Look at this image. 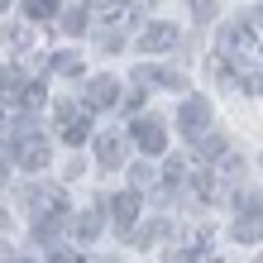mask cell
<instances>
[{
  "label": "cell",
  "mask_w": 263,
  "mask_h": 263,
  "mask_svg": "<svg viewBox=\"0 0 263 263\" xmlns=\"http://www.w3.org/2000/svg\"><path fill=\"white\" fill-rule=\"evenodd\" d=\"M196 153H201V163L225 158V139H220V134H201V139H196Z\"/></svg>",
  "instance_id": "9a60e30c"
},
{
  "label": "cell",
  "mask_w": 263,
  "mask_h": 263,
  "mask_svg": "<svg viewBox=\"0 0 263 263\" xmlns=\"http://www.w3.org/2000/svg\"><path fill=\"white\" fill-rule=\"evenodd\" d=\"M14 263H29V258H14Z\"/></svg>",
  "instance_id": "d4e9b609"
},
{
  "label": "cell",
  "mask_w": 263,
  "mask_h": 263,
  "mask_svg": "<svg viewBox=\"0 0 263 263\" xmlns=\"http://www.w3.org/2000/svg\"><path fill=\"white\" fill-rule=\"evenodd\" d=\"M182 173H187V158H167V167H163V187H177Z\"/></svg>",
  "instance_id": "ffe728a7"
},
{
  "label": "cell",
  "mask_w": 263,
  "mask_h": 263,
  "mask_svg": "<svg viewBox=\"0 0 263 263\" xmlns=\"http://www.w3.org/2000/svg\"><path fill=\"white\" fill-rule=\"evenodd\" d=\"M177 43V29L173 24H148L144 34H139V48H148V53H167Z\"/></svg>",
  "instance_id": "ba28073f"
},
{
  "label": "cell",
  "mask_w": 263,
  "mask_h": 263,
  "mask_svg": "<svg viewBox=\"0 0 263 263\" xmlns=\"http://www.w3.org/2000/svg\"><path fill=\"white\" fill-rule=\"evenodd\" d=\"M0 10H5V0H0Z\"/></svg>",
  "instance_id": "4316f807"
},
{
  "label": "cell",
  "mask_w": 263,
  "mask_h": 263,
  "mask_svg": "<svg viewBox=\"0 0 263 263\" xmlns=\"http://www.w3.org/2000/svg\"><path fill=\"white\" fill-rule=\"evenodd\" d=\"M63 29H67V34H82V29H86V10H67L63 14Z\"/></svg>",
  "instance_id": "44dd1931"
},
{
  "label": "cell",
  "mask_w": 263,
  "mask_h": 263,
  "mask_svg": "<svg viewBox=\"0 0 263 263\" xmlns=\"http://www.w3.org/2000/svg\"><path fill=\"white\" fill-rule=\"evenodd\" d=\"M115 101H120V82L115 77H91V86H86V105L91 110H110Z\"/></svg>",
  "instance_id": "8992f818"
},
{
  "label": "cell",
  "mask_w": 263,
  "mask_h": 263,
  "mask_svg": "<svg viewBox=\"0 0 263 263\" xmlns=\"http://www.w3.org/2000/svg\"><path fill=\"white\" fill-rule=\"evenodd\" d=\"M58 10H63L58 0H24V14H29V20H53Z\"/></svg>",
  "instance_id": "e0dca14e"
},
{
  "label": "cell",
  "mask_w": 263,
  "mask_h": 263,
  "mask_svg": "<svg viewBox=\"0 0 263 263\" xmlns=\"http://www.w3.org/2000/svg\"><path fill=\"white\" fill-rule=\"evenodd\" d=\"M63 139H67V144H72V148H82V144H86V139H91V120H72V125L63 129Z\"/></svg>",
  "instance_id": "d6986e66"
},
{
  "label": "cell",
  "mask_w": 263,
  "mask_h": 263,
  "mask_svg": "<svg viewBox=\"0 0 263 263\" xmlns=\"http://www.w3.org/2000/svg\"><path fill=\"white\" fill-rule=\"evenodd\" d=\"M235 239H239V244L263 239V215H258V211H249V215H239V220H235Z\"/></svg>",
  "instance_id": "7c38bea8"
},
{
  "label": "cell",
  "mask_w": 263,
  "mask_h": 263,
  "mask_svg": "<svg viewBox=\"0 0 263 263\" xmlns=\"http://www.w3.org/2000/svg\"><path fill=\"white\" fill-rule=\"evenodd\" d=\"M211 125V101L206 96H187L182 101V110H177V129L187 134V139H201Z\"/></svg>",
  "instance_id": "3957f363"
},
{
  "label": "cell",
  "mask_w": 263,
  "mask_h": 263,
  "mask_svg": "<svg viewBox=\"0 0 263 263\" xmlns=\"http://www.w3.org/2000/svg\"><path fill=\"white\" fill-rule=\"evenodd\" d=\"M96 158H101V167H120L125 163V139L120 134H101L96 139Z\"/></svg>",
  "instance_id": "9c48e42d"
},
{
  "label": "cell",
  "mask_w": 263,
  "mask_h": 263,
  "mask_svg": "<svg viewBox=\"0 0 263 263\" xmlns=\"http://www.w3.org/2000/svg\"><path fill=\"white\" fill-rule=\"evenodd\" d=\"M187 5H192V14H196L201 24H206L211 14H215V0H187Z\"/></svg>",
  "instance_id": "603a6c76"
},
{
  "label": "cell",
  "mask_w": 263,
  "mask_h": 263,
  "mask_svg": "<svg viewBox=\"0 0 263 263\" xmlns=\"http://www.w3.org/2000/svg\"><path fill=\"white\" fill-rule=\"evenodd\" d=\"M101 263H115V258H101Z\"/></svg>",
  "instance_id": "484cf974"
},
{
  "label": "cell",
  "mask_w": 263,
  "mask_h": 263,
  "mask_svg": "<svg viewBox=\"0 0 263 263\" xmlns=\"http://www.w3.org/2000/svg\"><path fill=\"white\" fill-rule=\"evenodd\" d=\"M230 82H235V86L244 91V96H254V91H263V77H258V72H254L249 63H239L235 72H230Z\"/></svg>",
  "instance_id": "4fadbf2b"
},
{
  "label": "cell",
  "mask_w": 263,
  "mask_h": 263,
  "mask_svg": "<svg viewBox=\"0 0 263 263\" xmlns=\"http://www.w3.org/2000/svg\"><path fill=\"white\" fill-rule=\"evenodd\" d=\"M163 235H167V220H148V225L134 230V244H144V249H148V244H158Z\"/></svg>",
  "instance_id": "2e32d148"
},
{
  "label": "cell",
  "mask_w": 263,
  "mask_h": 263,
  "mask_svg": "<svg viewBox=\"0 0 263 263\" xmlns=\"http://www.w3.org/2000/svg\"><path fill=\"white\" fill-rule=\"evenodd\" d=\"M53 72H67V77H77V72H82V63H77L72 53H63V58H53Z\"/></svg>",
  "instance_id": "7402d4cb"
},
{
  "label": "cell",
  "mask_w": 263,
  "mask_h": 263,
  "mask_svg": "<svg viewBox=\"0 0 263 263\" xmlns=\"http://www.w3.org/2000/svg\"><path fill=\"white\" fill-rule=\"evenodd\" d=\"M10 158L24 167V173H39V167H48L53 158V148H48V139H39L34 129H29V120L20 125V134H10Z\"/></svg>",
  "instance_id": "6da1fadb"
},
{
  "label": "cell",
  "mask_w": 263,
  "mask_h": 263,
  "mask_svg": "<svg viewBox=\"0 0 263 263\" xmlns=\"http://www.w3.org/2000/svg\"><path fill=\"white\" fill-rule=\"evenodd\" d=\"M244 48H254V29L244 24V20H230V24L220 29V58L244 53Z\"/></svg>",
  "instance_id": "5b68a950"
},
{
  "label": "cell",
  "mask_w": 263,
  "mask_h": 263,
  "mask_svg": "<svg viewBox=\"0 0 263 263\" xmlns=\"http://www.w3.org/2000/svg\"><path fill=\"white\" fill-rule=\"evenodd\" d=\"M129 139L148 153V158H158V153L167 148V129L158 125V120H134V125H129Z\"/></svg>",
  "instance_id": "277c9868"
},
{
  "label": "cell",
  "mask_w": 263,
  "mask_h": 263,
  "mask_svg": "<svg viewBox=\"0 0 263 263\" xmlns=\"http://www.w3.org/2000/svg\"><path fill=\"white\" fill-rule=\"evenodd\" d=\"M43 101H48V96H43L39 82H24V86H20V105H24V110H39Z\"/></svg>",
  "instance_id": "ac0fdd59"
},
{
  "label": "cell",
  "mask_w": 263,
  "mask_h": 263,
  "mask_svg": "<svg viewBox=\"0 0 263 263\" xmlns=\"http://www.w3.org/2000/svg\"><path fill=\"white\" fill-rule=\"evenodd\" d=\"M110 215H115V225L129 235V225L139 220V192H120V196H110Z\"/></svg>",
  "instance_id": "52a82bcc"
},
{
  "label": "cell",
  "mask_w": 263,
  "mask_h": 263,
  "mask_svg": "<svg viewBox=\"0 0 263 263\" xmlns=\"http://www.w3.org/2000/svg\"><path fill=\"white\" fill-rule=\"evenodd\" d=\"M39 201V220H34V239H43V244H53L58 235H63V225H67V196L63 192H39L34 196Z\"/></svg>",
  "instance_id": "7a4b0ae2"
},
{
  "label": "cell",
  "mask_w": 263,
  "mask_h": 263,
  "mask_svg": "<svg viewBox=\"0 0 263 263\" xmlns=\"http://www.w3.org/2000/svg\"><path fill=\"white\" fill-rule=\"evenodd\" d=\"M96 20H125V14H134V0H96Z\"/></svg>",
  "instance_id": "5bb4252c"
},
{
  "label": "cell",
  "mask_w": 263,
  "mask_h": 263,
  "mask_svg": "<svg viewBox=\"0 0 263 263\" xmlns=\"http://www.w3.org/2000/svg\"><path fill=\"white\" fill-rule=\"evenodd\" d=\"M258 263H263V254H258Z\"/></svg>",
  "instance_id": "83f0119b"
},
{
  "label": "cell",
  "mask_w": 263,
  "mask_h": 263,
  "mask_svg": "<svg viewBox=\"0 0 263 263\" xmlns=\"http://www.w3.org/2000/svg\"><path fill=\"white\" fill-rule=\"evenodd\" d=\"M101 220H105V211L101 206H91V211H82V215H77V220H72V230H77V239H96L101 235Z\"/></svg>",
  "instance_id": "8fae6325"
},
{
  "label": "cell",
  "mask_w": 263,
  "mask_h": 263,
  "mask_svg": "<svg viewBox=\"0 0 263 263\" xmlns=\"http://www.w3.org/2000/svg\"><path fill=\"white\" fill-rule=\"evenodd\" d=\"M48 263H82V254H72V249H53Z\"/></svg>",
  "instance_id": "cb8c5ba5"
},
{
  "label": "cell",
  "mask_w": 263,
  "mask_h": 263,
  "mask_svg": "<svg viewBox=\"0 0 263 263\" xmlns=\"http://www.w3.org/2000/svg\"><path fill=\"white\" fill-rule=\"evenodd\" d=\"M134 82H153V86H167V91H177V86H187L182 82V72H167V67H134Z\"/></svg>",
  "instance_id": "30bf717a"
}]
</instances>
